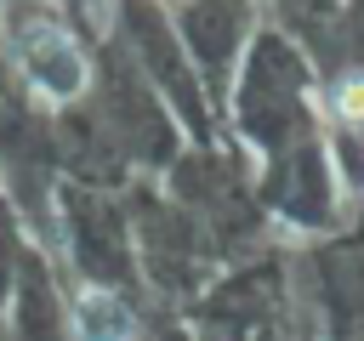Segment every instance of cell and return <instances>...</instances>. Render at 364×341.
<instances>
[{"mask_svg": "<svg viewBox=\"0 0 364 341\" xmlns=\"http://www.w3.org/2000/svg\"><path fill=\"white\" fill-rule=\"evenodd\" d=\"M11 51H17V68L28 74V85L46 97V102H74L85 91V51L74 45V34L46 11V17H28V23H11Z\"/></svg>", "mask_w": 364, "mask_h": 341, "instance_id": "6da1fadb", "label": "cell"}, {"mask_svg": "<svg viewBox=\"0 0 364 341\" xmlns=\"http://www.w3.org/2000/svg\"><path fill=\"white\" fill-rule=\"evenodd\" d=\"M74 330L85 341H131L136 318H131V307L114 290H80L74 296Z\"/></svg>", "mask_w": 364, "mask_h": 341, "instance_id": "7a4b0ae2", "label": "cell"}, {"mask_svg": "<svg viewBox=\"0 0 364 341\" xmlns=\"http://www.w3.org/2000/svg\"><path fill=\"white\" fill-rule=\"evenodd\" d=\"M330 108H336V119H341V125L364 131V74H341V80H336V91H330Z\"/></svg>", "mask_w": 364, "mask_h": 341, "instance_id": "3957f363", "label": "cell"}]
</instances>
